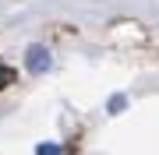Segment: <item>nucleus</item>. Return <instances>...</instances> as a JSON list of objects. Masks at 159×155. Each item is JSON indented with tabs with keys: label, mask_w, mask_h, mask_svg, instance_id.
I'll use <instances>...</instances> for the list:
<instances>
[{
	"label": "nucleus",
	"mask_w": 159,
	"mask_h": 155,
	"mask_svg": "<svg viewBox=\"0 0 159 155\" xmlns=\"http://www.w3.org/2000/svg\"><path fill=\"white\" fill-rule=\"evenodd\" d=\"M124 102H127L124 95H113V99H110V113H120V109H124Z\"/></svg>",
	"instance_id": "obj_4"
},
{
	"label": "nucleus",
	"mask_w": 159,
	"mask_h": 155,
	"mask_svg": "<svg viewBox=\"0 0 159 155\" xmlns=\"http://www.w3.org/2000/svg\"><path fill=\"white\" fill-rule=\"evenodd\" d=\"M35 155H60V144H53V141H43L39 148H35Z\"/></svg>",
	"instance_id": "obj_2"
},
{
	"label": "nucleus",
	"mask_w": 159,
	"mask_h": 155,
	"mask_svg": "<svg viewBox=\"0 0 159 155\" xmlns=\"http://www.w3.org/2000/svg\"><path fill=\"white\" fill-rule=\"evenodd\" d=\"M11 81H14V71L7 67V63H0V88H7Z\"/></svg>",
	"instance_id": "obj_3"
},
{
	"label": "nucleus",
	"mask_w": 159,
	"mask_h": 155,
	"mask_svg": "<svg viewBox=\"0 0 159 155\" xmlns=\"http://www.w3.org/2000/svg\"><path fill=\"white\" fill-rule=\"evenodd\" d=\"M50 63H53V57H50L46 46H29V53H25V67H29L32 74H46Z\"/></svg>",
	"instance_id": "obj_1"
}]
</instances>
